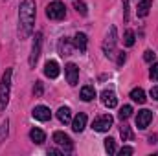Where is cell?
I'll list each match as a JSON object with an SVG mask.
<instances>
[{"label": "cell", "instance_id": "cell-34", "mask_svg": "<svg viewBox=\"0 0 158 156\" xmlns=\"http://www.w3.org/2000/svg\"><path fill=\"white\" fill-rule=\"evenodd\" d=\"M61 153H63V151H59V149H50V151H48V154H61Z\"/></svg>", "mask_w": 158, "mask_h": 156}, {"label": "cell", "instance_id": "cell-33", "mask_svg": "<svg viewBox=\"0 0 158 156\" xmlns=\"http://www.w3.org/2000/svg\"><path fill=\"white\" fill-rule=\"evenodd\" d=\"M123 7H125V20H129V13H127V9H129V2H127V0H123Z\"/></svg>", "mask_w": 158, "mask_h": 156}, {"label": "cell", "instance_id": "cell-24", "mask_svg": "<svg viewBox=\"0 0 158 156\" xmlns=\"http://www.w3.org/2000/svg\"><path fill=\"white\" fill-rule=\"evenodd\" d=\"M105 151H107L109 154H114V153H116V143H114L112 138H107V140H105Z\"/></svg>", "mask_w": 158, "mask_h": 156}, {"label": "cell", "instance_id": "cell-22", "mask_svg": "<svg viewBox=\"0 0 158 156\" xmlns=\"http://www.w3.org/2000/svg\"><path fill=\"white\" fill-rule=\"evenodd\" d=\"M131 114H132V107L131 105H123L121 109H119V119H129L131 117Z\"/></svg>", "mask_w": 158, "mask_h": 156}, {"label": "cell", "instance_id": "cell-3", "mask_svg": "<svg viewBox=\"0 0 158 156\" xmlns=\"http://www.w3.org/2000/svg\"><path fill=\"white\" fill-rule=\"evenodd\" d=\"M64 15H66V7H64V4L59 2V0L52 2V4L46 7V17H48L50 20H63Z\"/></svg>", "mask_w": 158, "mask_h": 156}, {"label": "cell", "instance_id": "cell-31", "mask_svg": "<svg viewBox=\"0 0 158 156\" xmlns=\"http://www.w3.org/2000/svg\"><path fill=\"white\" fill-rule=\"evenodd\" d=\"M125 59H127V53H123V51H121V53L118 55V61H116V63H118V66H121V64L125 63Z\"/></svg>", "mask_w": 158, "mask_h": 156}, {"label": "cell", "instance_id": "cell-32", "mask_svg": "<svg viewBox=\"0 0 158 156\" xmlns=\"http://www.w3.org/2000/svg\"><path fill=\"white\" fill-rule=\"evenodd\" d=\"M151 97H155V99L158 101V84H156V86H153V88H151Z\"/></svg>", "mask_w": 158, "mask_h": 156}, {"label": "cell", "instance_id": "cell-12", "mask_svg": "<svg viewBox=\"0 0 158 156\" xmlns=\"http://www.w3.org/2000/svg\"><path fill=\"white\" fill-rule=\"evenodd\" d=\"M31 114H33V117H35V119H39V121H48V119L52 117V112H50V109H48V107H44V105H39V107H35Z\"/></svg>", "mask_w": 158, "mask_h": 156}, {"label": "cell", "instance_id": "cell-18", "mask_svg": "<svg viewBox=\"0 0 158 156\" xmlns=\"http://www.w3.org/2000/svg\"><path fill=\"white\" fill-rule=\"evenodd\" d=\"M131 99H132V101H136L138 105H143V103L147 101L145 92H143L142 88H134V90H131Z\"/></svg>", "mask_w": 158, "mask_h": 156}, {"label": "cell", "instance_id": "cell-20", "mask_svg": "<svg viewBox=\"0 0 158 156\" xmlns=\"http://www.w3.org/2000/svg\"><path fill=\"white\" fill-rule=\"evenodd\" d=\"M59 53H61L63 57L72 53V42H70L68 39H61L59 40Z\"/></svg>", "mask_w": 158, "mask_h": 156}, {"label": "cell", "instance_id": "cell-21", "mask_svg": "<svg viewBox=\"0 0 158 156\" xmlns=\"http://www.w3.org/2000/svg\"><path fill=\"white\" fill-rule=\"evenodd\" d=\"M123 44H125L127 48L134 46V31H132V30H127V31H125V35H123Z\"/></svg>", "mask_w": 158, "mask_h": 156}, {"label": "cell", "instance_id": "cell-10", "mask_svg": "<svg viewBox=\"0 0 158 156\" xmlns=\"http://www.w3.org/2000/svg\"><path fill=\"white\" fill-rule=\"evenodd\" d=\"M101 103L107 107V109H114L118 105V97L112 90H103L101 92Z\"/></svg>", "mask_w": 158, "mask_h": 156}, {"label": "cell", "instance_id": "cell-30", "mask_svg": "<svg viewBox=\"0 0 158 156\" xmlns=\"http://www.w3.org/2000/svg\"><path fill=\"white\" fill-rule=\"evenodd\" d=\"M149 76H151L153 81H158V63L153 64V68H151V74H149Z\"/></svg>", "mask_w": 158, "mask_h": 156}, {"label": "cell", "instance_id": "cell-7", "mask_svg": "<svg viewBox=\"0 0 158 156\" xmlns=\"http://www.w3.org/2000/svg\"><path fill=\"white\" fill-rule=\"evenodd\" d=\"M40 46H42V33L37 31L35 33V40H33V46H31V53H30V66H35L37 59L40 55Z\"/></svg>", "mask_w": 158, "mask_h": 156}, {"label": "cell", "instance_id": "cell-1", "mask_svg": "<svg viewBox=\"0 0 158 156\" xmlns=\"http://www.w3.org/2000/svg\"><path fill=\"white\" fill-rule=\"evenodd\" d=\"M33 24H35V0H22L19 7V39H28L33 33Z\"/></svg>", "mask_w": 158, "mask_h": 156}, {"label": "cell", "instance_id": "cell-17", "mask_svg": "<svg viewBox=\"0 0 158 156\" xmlns=\"http://www.w3.org/2000/svg\"><path fill=\"white\" fill-rule=\"evenodd\" d=\"M96 97V90H94V86H90V84H86V86H83L81 88V99L83 101H92Z\"/></svg>", "mask_w": 158, "mask_h": 156}, {"label": "cell", "instance_id": "cell-4", "mask_svg": "<svg viewBox=\"0 0 158 156\" xmlns=\"http://www.w3.org/2000/svg\"><path fill=\"white\" fill-rule=\"evenodd\" d=\"M116 42H118L116 28H114V26H110V31H109V35H107L105 42H103V51H105V55H107L109 59H112V57H114V53H116Z\"/></svg>", "mask_w": 158, "mask_h": 156}, {"label": "cell", "instance_id": "cell-19", "mask_svg": "<svg viewBox=\"0 0 158 156\" xmlns=\"http://www.w3.org/2000/svg\"><path fill=\"white\" fill-rule=\"evenodd\" d=\"M30 138H31V142H35L37 145H40V143L46 140V134H44L40 129H31V130H30Z\"/></svg>", "mask_w": 158, "mask_h": 156}, {"label": "cell", "instance_id": "cell-6", "mask_svg": "<svg viewBox=\"0 0 158 156\" xmlns=\"http://www.w3.org/2000/svg\"><path fill=\"white\" fill-rule=\"evenodd\" d=\"M112 123H114V119H112V116H99L94 119V123H92V129L94 130H98V132H107L110 127H112Z\"/></svg>", "mask_w": 158, "mask_h": 156}, {"label": "cell", "instance_id": "cell-29", "mask_svg": "<svg viewBox=\"0 0 158 156\" xmlns=\"http://www.w3.org/2000/svg\"><path fill=\"white\" fill-rule=\"evenodd\" d=\"M6 136H7V121H4V123H2V130H0V142H4V140H6Z\"/></svg>", "mask_w": 158, "mask_h": 156}, {"label": "cell", "instance_id": "cell-16", "mask_svg": "<svg viewBox=\"0 0 158 156\" xmlns=\"http://www.w3.org/2000/svg\"><path fill=\"white\" fill-rule=\"evenodd\" d=\"M86 42H88V39H86L85 33H76V37H74V46L77 48L81 53L86 51Z\"/></svg>", "mask_w": 158, "mask_h": 156}, {"label": "cell", "instance_id": "cell-15", "mask_svg": "<svg viewBox=\"0 0 158 156\" xmlns=\"http://www.w3.org/2000/svg\"><path fill=\"white\" fill-rule=\"evenodd\" d=\"M57 117H59L61 123L68 125V123H72V110H70L68 107H61V109L57 110Z\"/></svg>", "mask_w": 158, "mask_h": 156}, {"label": "cell", "instance_id": "cell-14", "mask_svg": "<svg viewBox=\"0 0 158 156\" xmlns=\"http://www.w3.org/2000/svg\"><path fill=\"white\" fill-rule=\"evenodd\" d=\"M151 6H153V0H140V4H138V7H136V15H138V17H147Z\"/></svg>", "mask_w": 158, "mask_h": 156}, {"label": "cell", "instance_id": "cell-27", "mask_svg": "<svg viewBox=\"0 0 158 156\" xmlns=\"http://www.w3.org/2000/svg\"><path fill=\"white\" fill-rule=\"evenodd\" d=\"M132 153H134V149H132V147H121V149L118 151L119 156H129V154H132Z\"/></svg>", "mask_w": 158, "mask_h": 156}, {"label": "cell", "instance_id": "cell-11", "mask_svg": "<svg viewBox=\"0 0 158 156\" xmlns=\"http://www.w3.org/2000/svg\"><path fill=\"white\" fill-rule=\"evenodd\" d=\"M59 64L55 63V61H46V64H44V76L50 79H55L59 77Z\"/></svg>", "mask_w": 158, "mask_h": 156}, {"label": "cell", "instance_id": "cell-26", "mask_svg": "<svg viewBox=\"0 0 158 156\" xmlns=\"http://www.w3.org/2000/svg\"><path fill=\"white\" fill-rule=\"evenodd\" d=\"M155 57H156V53H155L153 50H147V51L143 53V61H145V63H153Z\"/></svg>", "mask_w": 158, "mask_h": 156}, {"label": "cell", "instance_id": "cell-8", "mask_svg": "<svg viewBox=\"0 0 158 156\" xmlns=\"http://www.w3.org/2000/svg\"><path fill=\"white\" fill-rule=\"evenodd\" d=\"M151 121H153V112L147 110V109H143V110H140L138 116H136V127H138L140 130H143V129L149 127Z\"/></svg>", "mask_w": 158, "mask_h": 156}, {"label": "cell", "instance_id": "cell-25", "mask_svg": "<svg viewBox=\"0 0 158 156\" xmlns=\"http://www.w3.org/2000/svg\"><path fill=\"white\" fill-rule=\"evenodd\" d=\"M74 7L77 9V13H81L83 17H85V15L88 13V9H86V6H85L83 2H74Z\"/></svg>", "mask_w": 158, "mask_h": 156}, {"label": "cell", "instance_id": "cell-5", "mask_svg": "<svg viewBox=\"0 0 158 156\" xmlns=\"http://www.w3.org/2000/svg\"><path fill=\"white\" fill-rule=\"evenodd\" d=\"M53 142L63 149V153H72V151H74V143H72L70 136L64 134V132H61V130L53 132Z\"/></svg>", "mask_w": 158, "mask_h": 156}, {"label": "cell", "instance_id": "cell-13", "mask_svg": "<svg viewBox=\"0 0 158 156\" xmlns=\"http://www.w3.org/2000/svg\"><path fill=\"white\" fill-rule=\"evenodd\" d=\"M85 127H86V114L79 112L77 116L72 119V130H74V132H81Z\"/></svg>", "mask_w": 158, "mask_h": 156}, {"label": "cell", "instance_id": "cell-23", "mask_svg": "<svg viewBox=\"0 0 158 156\" xmlns=\"http://www.w3.org/2000/svg\"><path fill=\"white\" fill-rule=\"evenodd\" d=\"M119 136H121V140L123 142H129V140H132V132H131V129L129 127H121V130H119Z\"/></svg>", "mask_w": 158, "mask_h": 156}, {"label": "cell", "instance_id": "cell-28", "mask_svg": "<svg viewBox=\"0 0 158 156\" xmlns=\"http://www.w3.org/2000/svg\"><path fill=\"white\" fill-rule=\"evenodd\" d=\"M33 94H35L37 97H40V96H42V83H40V81H37V83H35V86H33Z\"/></svg>", "mask_w": 158, "mask_h": 156}, {"label": "cell", "instance_id": "cell-2", "mask_svg": "<svg viewBox=\"0 0 158 156\" xmlns=\"http://www.w3.org/2000/svg\"><path fill=\"white\" fill-rule=\"evenodd\" d=\"M11 74L13 70L7 68L6 74L2 76V81H0V112L6 109L7 101H9V90H11Z\"/></svg>", "mask_w": 158, "mask_h": 156}, {"label": "cell", "instance_id": "cell-9", "mask_svg": "<svg viewBox=\"0 0 158 156\" xmlns=\"http://www.w3.org/2000/svg\"><path fill=\"white\" fill-rule=\"evenodd\" d=\"M64 76H66L68 84L76 86V84H77V79H79V68H77V64H74V63H68V64L64 66Z\"/></svg>", "mask_w": 158, "mask_h": 156}]
</instances>
